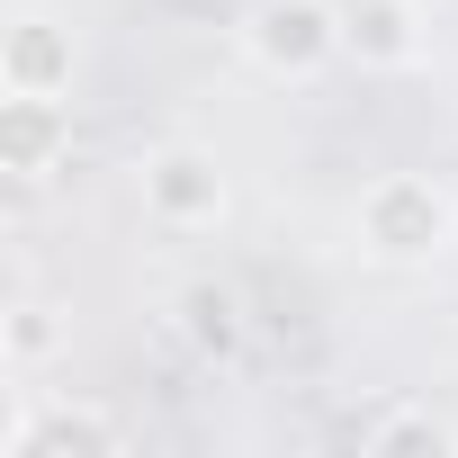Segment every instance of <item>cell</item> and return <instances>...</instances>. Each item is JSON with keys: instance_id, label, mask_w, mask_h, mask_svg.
Listing matches in <instances>:
<instances>
[{"instance_id": "9c48e42d", "label": "cell", "mask_w": 458, "mask_h": 458, "mask_svg": "<svg viewBox=\"0 0 458 458\" xmlns=\"http://www.w3.org/2000/svg\"><path fill=\"white\" fill-rule=\"evenodd\" d=\"M351 440H360L369 458H395V449H431V458H449V449H458V422L431 413V404H386V413H369Z\"/></svg>"}, {"instance_id": "52a82bcc", "label": "cell", "mask_w": 458, "mask_h": 458, "mask_svg": "<svg viewBox=\"0 0 458 458\" xmlns=\"http://www.w3.org/2000/svg\"><path fill=\"white\" fill-rule=\"evenodd\" d=\"M64 162H72V99H0V171L37 189Z\"/></svg>"}, {"instance_id": "6da1fadb", "label": "cell", "mask_w": 458, "mask_h": 458, "mask_svg": "<svg viewBox=\"0 0 458 458\" xmlns=\"http://www.w3.org/2000/svg\"><path fill=\"white\" fill-rule=\"evenodd\" d=\"M351 234L369 261L386 270H422L458 243V189H440L431 171H377L360 198H351Z\"/></svg>"}, {"instance_id": "8992f818", "label": "cell", "mask_w": 458, "mask_h": 458, "mask_svg": "<svg viewBox=\"0 0 458 458\" xmlns=\"http://www.w3.org/2000/svg\"><path fill=\"white\" fill-rule=\"evenodd\" d=\"M342 46L360 72H422L431 64V28L413 0H342Z\"/></svg>"}, {"instance_id": "30bf717a", "label": "cell", "mask_w": 458, "mask_h": 458, "mask_svg": "<svg viewBox=\"0 0 458 458\" xmlns=\"http://www.w3.org/2000/svg\"><path fill=\"white\" fill-rule=\"evenodd\" d=\"M55 351H64V324H55L46 297H19L10 315H0V360H10V369H46Z\"/></svg>"}, {"instance_id": "7a4b0ae2", "label": "cell", "mask_w": 458, "mask_h": 458, "mask_svg": "<svg viewBox=\"0 0 458 458\" xmlns=\"http://www.w3.org/2000/svg\"><path fill=\"white\" fill-rule=\"evenodd\" d=\"M234 46L252 72L270 81H324L333 64H351L342 46V0H252L234 19Z\"/></svg>"}, {"instance_id": "5b68a950", "label": "cell", "mask_w": 458, "mask_h": 458, "mask_svg": "<svg viewBox=\"0 0 458 458\" xmlns=\"http://www.w3.org/2000/svg\"><path fill=\"white\" fill-rule=\"evenodd\" d=\"M72 28L46 10H19L0 28V99H72Z\"/></svg>"}, {"instance_id": "3957f363", "label": "cell", "mask_w": 458, "mask_h": 458, "mask_svg": "<svg viewBox=\"0 0 458 458\" xmlns=\"http://www.w3.org/2000/svg\"><path fill=\"white\" fill-rule=\"evenodd\" d=\"M135 198L144 216L162 225V234H216L225 207H234V189H225V162L207 144H153L135 162Z\"/></svg>"}, {"instance_id": "ba28073f", "label": "cell", "mask_w": 458, "mask_h": 458, "mask_svg": "<svg viewBox=\"0 0 458 458\" xmlns=\"http://www.w3.org/2000/svg\"><path fill=\"white\" fill-rule=\"evenodd\" d=\"M171 315H180V342L198 360H216V369H234L243 342H252V306H243V288H225V279H189Z\"/></svg>"}, {"instance_id": "277c9868", "label": "cell", "mask_w": 458, "mask_h": 458, "mask_svg": "<svg viewBox=\"0 0 458 458\" xmlns=\"http://www.w3.org/2000/svg\"><path fill=\"white\" fill-rule=\"evenodd\" d=\"M117 449H126V422L108 404H72V395L10 404V422H0V458H117Z\"/></svg>"}]
</instances>
